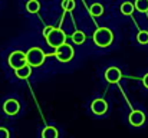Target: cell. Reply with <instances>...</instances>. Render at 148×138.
I'll return each mask as SVG.
<instances>
[{"instance_id":"cell-1","label":"cell","mask_w":148,"mask_h":138,"mask_svg":"<svg viewBox=\"0 0 148 138\" xmlns=\"http://www.w3.org/2000/svg\"><path fill=\"white\" fill-rule=\"evenodd\" d=\"M94 42L99 47H108L114 42V33L108 27H98L94 33Z\"/></svg>"},{"instance_id":"cell-5","label":"cell","mask_w":148,"mask_h":138,"mask_svg":"<svg viewBox=\"0 0 148 138\" xmlns=\"http://www.w3.org/2000/svg\"><path fill=\"white\" fill-rule=\"evenodd\" d=\"M7 62H9V66L12 69H17L23 65L27 63V59H26V53L22 52V50H14L9 55L7 58Z\"/></svg>"},{"instance_id":"cell-13","label":"cell","mask_w":148,"mask_h":138,"mask_svg":"<svg viewBox=\"0 0 148 138\" xmlns=\"http://www.w3.org/2000/svg\"><path fill=\"white\" fill-rule=\"evenodd\" d=\"M26 10H27L29 13L35 14V13H38V12L40 10V3H39L38 0H29V1L26 3Z\"/></svg>"},{"instance_id":"cell-20","label":"cell","mask_w":148,"mask_h":138,"mask_svg":"<svg viewBox=\"0 0 148 138\" xmlns=\"http://www.w3.org/2000/svg\"><path fill=\"white\" fill-rule=\"evenodd\" d=\"M52 29H53V26H48V27H45V29H43V36H45V38H46V36L49 35Z\"/></svg>"},{"instance_id":"cell-12","label":"cell","mask_w":148,"mask_h":138,"mask_svg":"<svg viewBox=\"0 0 148 138\" xmlns=\"http://www.w3.org/2000/svg\"><path fill=\"white\" fill-rule=\"evenodd\" d=\"M42 137L43 138H58L59 137V131L56 127H45V130L42 131Z\"/></svg>"},{"instance_id":"cell-8","label":"cell","mask_w":148,"mask_h":138,"mask_svg":"<svg viewBox=\"0 0 148 138\" xmlns=\"http://www.w3.org/2000/svg\"><path fill=\"white\" fill-rule=\"evenodd\" d=\"M91 109H92V112L97 114V115H103V114L108 111V104H106L105 99L98 98V99L92 101V104H91Z\"/></svg>"},{"instance_id":"cell-7","label":"cell","mask_w":148,"mask_h":138,"mask_svg":"<svg viewBox=\"0 0 148 138\" xmlns=\"http://www.w3.org/2000/svg\"><path fill=\"white\" fill-rule=\"evenodd\" d=\"M128 121H130V124H131L132 127H141V125L145 122V115H144L143 111H140V109H134V111L130 114Z\"/></svg>"},{"instance_id":"cell-16","label":"cell","mask_w":148,"mask_h":138,"mask_svg":"<svg viewBox=\"0 0 148 138\" xmlns=\"http://www.w3.org/2000/svg\"><path fill=\"white\" fill-rule=\"evenodd\" d=\"M134 6L138 12H148V0H135Z\"/></svg>"},{"instance_id":"cell-19","label":"cell","mask_w":148,"mask_h":138,"mask_svg":"<svg viewBox=\"0 0 148 138\" xmlns=\"http://www.w3.org/2000/svg\"><path fill=\"white\" fill-rule=\"evenodd\" d=\"M0 138H9V131L4 127H0Z\"/></svg>"},{"instance_id":"cell-17","label":"cell","mask_w":148,"mask_h":138,"mask_svg":"<svg viewBox=\"0 0 148 138\" xmlns=\"http://www.w3.org/2000/svg\"><path fill=\"white\" fill-rule=\"evenodd\" d=\"M75 7H76L75 0H63V1H62V9H63L65 12H72Z\"/></svg>"},{"instance_id":"cell-4","label":"cell","mask_w":148,"mask_h":138,"mask_svg":"<svg viewBox=\"0 0 148 138\" xmlns=\"http://www.w3.org/2000/svg\"><path fill=\"white\" fill-rule=\"evenodd\" d=\"M73 47L68 43H62L60 46L56 47V52H55V58L59 60V62H69L73 59Z\"/></svg>"},{"instance_id":"cell-11","label":"cell","mask_w":148,"mask_h":138,"mask_svg":"<svg viewBox=\"0 0 148 138\" xmlns=\"http://www.w3.org/2000/svg\"><path fill=\"white\" fill-rule=\"evenodd\" d=\"M86 41V35L82 32V30H75L72 33V42L75 45H82L84 42Z\"/></svg>"},{"instance_id":"cell-10","label":"cell","mask_w":148,"mask_h":138,"mask_svg":"<svg viewBox=\"0 0 148 138\" xmlns=\"http://www.w3.org/2000/svg\"><path fill=\"white\" fill-rule=\"evenodd\" d=\"M14 73H16V76H17L19 79H27V78L30 76V73H32V66H30L29 63H26V65H23V66H20V68H17V69H14Z\"/></svg>"},{"instance_id":"cell-14","label":"cell","mask_w":148,"mask_h":138,"mask_svg":"<svg viewBox=\"0 0 148 138\" xmlns=\"http://www.w3.org/2000/svg\"><path fill=\"white\" fill-rule=\"evenodd\" d=\"M134 9H135V6L131 3V1H125V3H122L121 4V13L122 14H125V16H130V14H132L134 13Z\"/></svg>"},{"instance_id":"cell-9","label":"cell","mask_w":148,"mask_h":138,"mask_svg":"<svg viewBox=\"0 0 148 138\" xmlns=\"http://www.w3.org/2000/svg\"><path fill=\"white\" fill-rule=\"evenodd\" d=\"M20 109V104L16 101V99H7L4 104H3V111L7 114V115H16Z\"/></svg>"},{"instance_id":"cell-21","label":"cell","mask_w":148,"mask_h":138,"mask_svg":"<svg viewBox=\"0 0 148 138\" xmlns=\"http://www.w3.org/2000/svg\"><path fill=\"white\" fill-rule=\"evenodd\" d=\"M143 85L148 89V73H145V75H144V78H143Z\"/></svg>"},{"instance_id":"cell-15","label":"cell","mask_w":148,"mask_h":138,"mask_svg":"<svg viewBox=\"0 0 148 138\" xmlns=\"http://www.w3.org/2000/svg\"><path fill=\"white\" fill-rule=\"evenodd\" d=\"M89 12H91V14L92 16H101L102 13H103V7H102V4L101 3H94L91 7H89Z\"/></svg>"},{"instance_id":"cell-2","label":"cell","mask_w":148,"mask_h":138,"mask_svg":"<svg viewBox=\"0 0 148 138\" xmlns=\"http://www.w3.org/2000/svg\"><path fill=\"white\" fill-rule=\"evenodd\" d=\"M45 58H46V55H45V52L40 47H30L26 52V59H27V63L30 66H36L38 68V66L43 65Z\"/></svg>"},{"instance_id":"cell-6","label":"cell","mask_w":148,"mask_h":138,"mask_svg":"<svg viewBox=\"0 0 148 138\" xmlns=\"http://www.w3.org/2000/svg\"><path fill=\"white\" fill-rule=\"evenodd\" d=\"M121 78H122V72L116 66H111L105 71V79L109 84H118L121 81Z\"/></svg>"},{"instance_id":"cell-18","label":"cell","mask_w":148,"mask_h":138,"mask_svg":"<svg viewBox=\"0 0 148 138\" xmlns=\"http://www.w3.org/2000/svg\"><path fill=\"white\" fill-rule=\"evenodd\" d=\"M137 41H138V43H141V45H147L148 43V32L147 30H141V32H138V35H137Z\"/></svg>"},{"instance_id":"cell-3","label":"cell","mask_w":148,"mask_h":138,"mask_svg":"<svg viewBox=\"0 0 148 138\" xmlns=\"http://www.w3.org/2000/svg\"><path fill=\"white\" fill-rule=\"evenodd\" d=\"M46 39V42H48V45H50L52 47H58V46H60L62 43H65V41H66V35H65V32L62 30V29H58V27H53L52 30H50V33L45 38Z\"/></svg>"}]
</instances>
